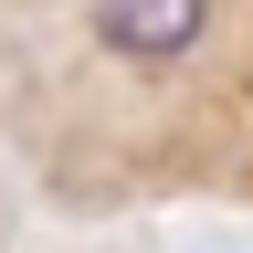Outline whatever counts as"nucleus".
<instances>
[{"instance_id": "f257e3e1", "label": "nucleus", "mask_w": 253, "mask_h": 253, "mask_svg": "<svg viewBox=\"0 0 253 253\" xmlns=\"http://www.w3.org/2000/svg\"><path fill=\"white\" fill-rule=\"evenodd\" d=\"M201 32H211V0H95V42L126 63H179L201 53Z\"/></svg>"}]
</instances>
